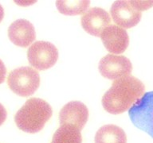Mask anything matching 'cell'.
Returning a JSON list of instances; mask_svg holds the SVG:
<instances>
[{"label":"cell","mask_w":153,"mask_h":143,"mask_svg":"<svg viewBox=\"0 0 153 143\" xmlns=\"http://www.w3.org/2000/svg\"><path fill=\"white\" fill-rule=\"evenodd\" d=\"M145 87L133 76L117 79L103 95L102 106L107 112L118 114L131 109L145 94Z\"/></svg>","instance_id":"obj_1"},{"label":"cell","mask_w":153,"mask_h":143,"mask_svg":"<svg viewBox=\"0 0 153 143\" xmlns=\"http://www.w3.org/2000/svg\"><path fill=\"white\" fill-rule=\"evenodd\" d=\"M52 114V108L47 102L39 98H31L17 111L14 121L21 130L35 133L42 130Z\"/></svg>","instance_id":"obj_2"},{"label":"cell","mask_w":153,"mask_h":143,"mask_svg":"<svg viewBox=\"0 0 153 143\" xmlns=\"http://www.w3.org/2000/svg\"><path fill=\"white\" fill-rule=\"evenodd\" d=\"M7 83L14 93L22 97H28L33 95L40 85V76L31 67H20L10 72Z\"/></svg>","instance_id":"obj_3"},{"label":"cell","mask_w":153,"mask_h":143,"mask_svg":"<svg viewBox=\"0 0 153 143\" xmlns=\"http://www.w3.org/2000/svg\"><path fill=\"white\" fill-rule=\"evenodd\" d=\"M29 63L35 69L43 71L52 68L58 59V50L52 43L38 41L27 50Z\"/></svg>","instance_id":"obj_4"},{"label":"cell","mask_w":153,"mask_h":143,"mask_svg":"<svg viewBox=\"0 0 153 143\" xmlns=\"http://www.w3.org/2000/svg\"><path fill=\"white\" fill-rule=\"evenodd\" d=\"M129 117L136 127L153 138V91L145 93L129 111Z\"/></svg>","instance_id":"obj_5"},{"label":"cell","mask_w":153,"mask_h":143,"mask_svg":"<svg viewBox=\"0 0 153 143\" xmlns=\"http://www.w3.org/2000/svg\"><path fill=\"white\" fill-rule=\"evenodd\" d=\"M98 69L101 76L108 80H117L130 76L132 64L128 58L119 55L108 54L99 62Z\"/></svg>","instance_id":"obj_6"},{"label":"cell","mask_w":153,"mask_h":143,"mask_svg":"<svg viewBox=\"0 0 153 143\" xmlns=\"http://www.w3.org/2000/svg\"><path fill=\"white\" fill-rule=\"evenodd\" d=\"M110 14L117 26L130 29L140 22L142 13L136 10L129 1H116L112 3Z\"/></svg>","instance_id":"obj_7"},{"label":"cell","mask_w":153,"mask_h":143,"mask_svg":"<svg viewBox=\"0 0 153 143\" xmlns=\"http://www.w3.org/2000/svg\"><path fill=\"white\" fill-rule=\"evenodd\" d=\"M88 119V110L83 102L72 101L62 107L59 113L62 125H70L81 130Z\"/></svg>","instance_id":"obj_8"},{"label":"cell","mask_w":153,"mask_h":143,"mask_svg":"<svg viewBox=\"0 0 153 143\" xmlns=\"http://www.w3.org/2000/svg\"><path fill=\"white\" fill-rule=\"evenodd\" d=\"M111 18L105 10L99 7L88 9L81 17V26L90 35L99 37L109 26Z\"/></svg>","instance_id":"obj_9"},{"label":"cell","mask_w":153,"mask_h":143,"mask_svg":"<svg viewBox=\"0 0 153 143\" xmlns=\"http://www.w3.org/2000/svg\"><path fill=\"white\" fill-rule=\"evenodd\" d=\"M100 38L106 49L111 54H121L129 45V37L127 31L116 25H111L105 29Z\"/></svg>","instance_id":"obj_10"},{"label":"cell","mask_w":153,"mask_h":143,"mask_svg":"<svg viewBox=\"0 0 153 143\" xmlns=\"http://www.w3.org/2000/svg\"><path fill=\"white\" fill-rule=\"evenodd\" d=\"M8 37L17 46L28 47L35 40V29L32 23L26 19H18L10 25Z\"/></svg>","instance_id":"obj_11"},{"label":"cell","mask_w":153,"mask_h":143,"mask_svg":"<svg viewBox=\"0 0 153 143\" xmlns=\"http://www.w3.org/2000/svg\"><path fill=\"white\" fill-rule=\"evenodd\" d=\"M95 143H127L126 133L116 125H105L96 133Z\"/></svg>","instance_id":"obj_12"},{"label":"cell","mask_w":153,"mask_h":143,"mask_svg":"<svg viewBox=\"0 0 153 143\" xmlns=\"http://www.w3.org/2000/svg\"><path fill=\"white\" fill-rule=\"evenodd\" d=\"M81 130L70 125H62L53 135L51 143H81Z\"/></svg>","instance_id":"obj_13"},{"label":"cell","mask_w":153,"mask_h":143,"mask_svg":"<svg viewBox=\"0 0 153 143\" xmlns=\"http://www.w3.org/2000/svg\"><path fill=\"white\" fill-rule=\"evenodd\" d=\"M90 5L88 0H67L57 1L56 7L58 11L64 15H80L85 14Z\"/></svg>","instance_id":"obj_14"},{"label":"cell","mask_w":153,"mask_h":143,"mask_svg":"<svg viewBox=\"0 0 153 143\" xmlns=\"http://www.w3.org/2000/svg\"><path fill=\"white\" fill-rule=\"evenodd\" d=\"M132 7L138 11L149 9L153 7V1H129Z\"/></svg>","instance_id":"obj_15"},{"label":"cell","mask_w":153,"mask_h":143,"mask_svg":"<svg viewBox=\"0 0 153 143\" xmlns=\"http://www.w3.org/2000/svg\"><path fill=\"white\" fill-rule=\"evenodd\" d=\"M6 75H7V69L2 60H0V84L4 82Z\"/></svg>","instance_id":"obj_16"},{"label":"cell","mask_w":153,"mask_h":143,"mask_svg":"<svg viewBox=\"0 0 153 143\" xmlns=\"http://www.w3.org/2000/svg\"><path fill=\"white\" fill-rule=\"evenodd\" d=\"M7 116V112L5 109V107L0 103V126L6 121Z\"/></svg>","instance_id":"obj_17"},{"label":"cell","mask_w":153,"mask_h":143,"mask_svg":"<svg viewBox=\"0 0 153 143\" xmlns=\"http://www.w3.org/2000/svg\"><path fill=\"white\" fill-rule=\"evenodd\" d=\"M15 3L16 4H19L20 6H23V7H26V6H30V5H32L33 3H35L36 1H15Z\"/></svg>","instance_id":"obj_18"},{"label":"cell","mask_w":153,"mask_h":143,"mask_svg":"<svg viewBox=\"0 0 153 143\" xmlns=\"http://www.w3.org/2000/svg\"><path fill=\"white\" fill-rule=\"evenodd\" d=\"M3 17H4V10L2 8V5L0 4V22L2 21Z\"/></svg>","instance_id":"obj_19"}]
</instances>
